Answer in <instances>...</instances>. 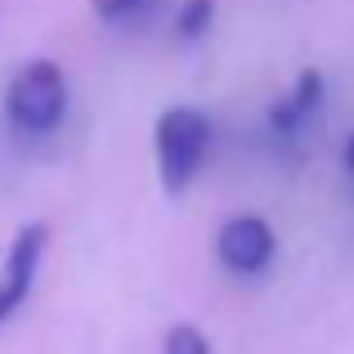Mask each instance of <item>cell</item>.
<instances>
[{
	"instance_id": "3",
	"label": "cell",
	"mask_w": 354,
	"mask_h": 354,
	"mask_svg": "<svg viewBox=\"0 0 354 354\" xmlns=\"http://www.w3.org/2000/svg\"><path fill=\"white\" fill-rule=\"evenodd\" d=\"M45 247H50V225L32 220L14 234V242L5 247V260H0V328L23 310V301L32 296L36 274H41Z\"/></svg>"
},
{
	"instance_id": "6",
	"label": "cell",
	"mask_w": 354,
	"mask_h": 354,
	"mask_svg": "<svg viewBox=\"0 0 354 354\" xmlns=\"http://www.w3.org/2000/svg\"><path fill=\"white\" fill-rule=\"evenodd\" d=\"M211 18H216V0H184L180 14H175V36L180 41H198L211 27Z\"/></svg>"
},
{
	"instance_id": "7",
	"label": "cell",
	"mask_w": 354,
	"mask_h": 354,
	"mask_svg": "<svg viewBox=\"0 0 354 354\" xmlns=\"http://www.w3.org/2000/svg\"><path fill=\"white\" fill-rule=\"evenodd\" d=\"M162 354H211V346L193 323H175V328L166 332V341H162Z\"/></svg>"
},
{
	"instance_id": "2",
	"label": "cell",
	"mask_w": 354,
	"mask_h": 354,
	"mask_svg": "<svg viewBox=\"0 0 354 354\" xmlns=\"http://www.w3.org/2000/svg\"><path fill=\"white\" fill-rule=\"evenodd\" d=\"M153 148H157V175H162L166 193H184L198 175V166L207 162L211 148V117L193 104H175L157 117L153 126Z\"/></svg>"
},
{
	"instance_id": "8",
	"label": "cell",
	"mask_w": 354,
	"mask_h": 354,
	"mask_svg": "<svg viewBox=\"0 0 354 354\" xmlns=\"http://www.w3.org/2000/svg\"><path fill=\"white\" fill-rule=\"evenodd\" d=\"M148 0H90V9H95L104 23H121V18H135L139 9H144Z\"/></svg>"
},
{
	"instance_id": "4",
	"label": "cell",
	"mask_w": 354,
	"mask_h": 354,
	"mask_svg": "<svg viewBox=\"0 0 354 354\" xmlns=\"http://www.w3.org/2000/svg\"><path fill=\"white\" fill-rule=\"evenodd\" d=\"M274 251H278V238H274V229H269V220L256 216V211L229 216L225 225H220V234H216V256H220V265H225L229 274H242V278L269 269Z\"/></svg>"
},
{
	"instance_id": "5",
	"label": "cell",
	"mask_w": 354,
	"mask_h": 354,
	"mask_svg": "<svg viewBox=\"0 0 354 354\" xmlns=\"http://www.w3.org/2000/svg\"><path fill=\"white\" fill-rule=\"evenodd\" d=\"M323 95H328V86H323V72L319 68H305L301 77H292V86L278 95V104L269 108V130L283 139L301 135L305 126H310V117L323 108Z\"/></svg>"
},
{
	"instance_id": "1",
	"label": "cell",
	"mask_w": 354,
	"mask_h": 354,
	"mask_svg": "<svg viewBox=\"0 0 354 354\" xmlns=\"http://www.w3.org/2000/svg\"><path fill=\"white\" fill-rule=\"evenodd\" d=\"M5 117L18 135H50L68 117V77L54 59H27L5 86Z\"/></svg>"
},
{
	"instance_id": "9",
	"label": "cell",
	"mask_w": 354,
	"mask_h": 354,
	"mask_svg": "<svg viewBox=\"0 0 354 354\" xmlns=\"http://www.w3.org/2000/svg\"><path fill=\"white\" fill-rule=\"evenodd\" d=\"M341 157H346V171L354 175V135L346 139V148H341Z\"/></svg>"
}]
</instances>
